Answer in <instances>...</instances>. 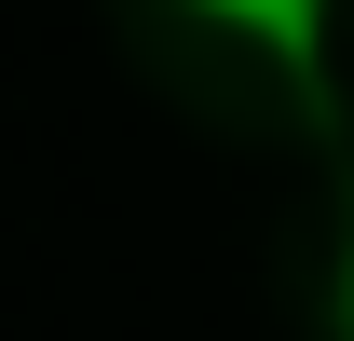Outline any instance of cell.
I'll return each mask as SVG.
<instances>
[{
	"label": "cell",
	"mask_w": 354,
	"mask_h": 341,
	"mask_svg": "<svg viewBox=\"0 0 354 341\" xmlns=\"http://www.w3.org/2000/svg\"><path fill=\"white\" fill-rule=\"evenodd\" d=\"M205 28H232V42H259V55H286V69H313L327 55V0H191Z\"/></svg>",
	"instance_id": "obj_1"
},
{
	"label": "cell",
	"mask_w": 354,
	"mask_h": 341,
	"mask_svg": "<svg viewBox=\"0 0 354 341\" xmlns=\"http://www.w3.org/2000/svg\"><path fill=\"white\" fill-rule=\"evenodd\" d=\"M327 328H341V341H354V246H341V300H327Z\"/></svg>",
	"instance_id": "obj_2"
}]
</instances>
